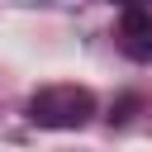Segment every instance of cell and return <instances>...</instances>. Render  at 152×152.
<instances>
[{"mask_svg":"<svg viewBox=\"0 0 152 152\" xmlns=\"http://www.w3.org/2000/svg\"><path fill=\"white\" fill-rule=\"evenodd\" d=\"M95 119V95L86 86H43L28 100V124L38 128H86Z\"/></svg>","mask_w":152,"mask_h":152,"instance_id":"cell-1","label":"cell"},{"mask_svg":"<svg viewBox=\"0 0 152 152\" xmlns=\"http://www.w3.org/2000/svg\"><path fill=\"white\" fill-rule=\"evenodd\" d=\"M119 48H124V57H133V62H152V10L128 5V10L119 14Z\"/></svg>","mask_w":152,"mask_h":152,"instance_id":"cell-2","label":"cell"}]
</instances>
